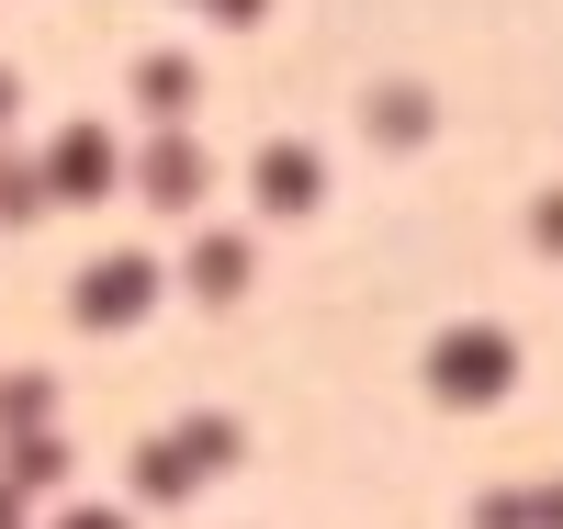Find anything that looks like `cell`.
Returning a JSON list of instances; mask_svg holds the SVG:
<instances>
[{"label": "cell", "instance_id": "6da1fadb", "mask_svg": "<svg viewBox=\"0 0 563 529\" xmlns=\"http://www.w3.org/2000/svg\"><path fill=\"white\" fill-rule=\"evenodd\" d=\"M440 361H451V372H440L451 395H474V383H507V350H496V339H451Z\"/></svg>", "mask_w": 563, "mask_h": 529}, {"label": "cell", "instance_id": "7a4b0ae2", "mask_svg": "<svg viewBox=\"0 0 563 529\" xmlns=\"http://www.w3.org/2000/svg\"><path fill=\"white\" fill-rule=\"evenodd\" d=\"M135 305H147V271L135 260H113L102 282H90V316H135Z\"/></svg>", "mask_w": 563, "mask_h": 529}]
</instances>
